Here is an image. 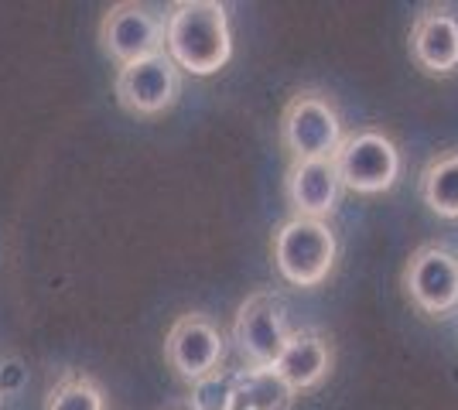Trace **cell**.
<instances>
[{
    "label": "cell",
    "mask_w": 458,
    "mask_h": 410,
    "mask_svg": "<svg viewBox=\"0 0 458 410\" xmlns=\"http://www.w3.org/2000/svg\"><path fill=\"white\" fill-rule=\"evenodd\" d=\"M165 52L182 72L216 76L233 59L229 11L219 0H178L165 14Z\"/></svg>",
    "instance_id": "6da1fadb"
},
{
    "label": "cell",
    "mask_w": 458,
    "mask_h": 410,
    "mask_svg": "<svg viewBox=\"0 0 458 410\" xmlns=\"http://www.w3.org/2000/svg\"><path fill=\"white\" fill-rule=\"evenodd\" d=\"M339 239L322 219L291 215L274 233V267L291 288H318L335 267Z\"/></svg>",
    "instance_id": "7a4b0ae2"
},
{
    "label": "cell",
    "mask_w": 458,
    "mask_h": 410,
    "mask_svg": "<svg viewBox=\"0 0 458 410\" xmlns=\"http://www.w3.org/2000/svg\"><path fill=\"white\" fill-rule=\"evenodd\" d=\"M343 113L322 89H298L281 113V144L291 161L335 157L343 147Z\"/></svg>",
    "instance_id": "3957f363"
},
{
    "label": "cell",
    "mask_w": 458,
    "mask_h": 410,
    "mask_svg": "<svg viewBox=\"0 0 458 410\" xmlns=\"http://www.w3.org/2000/svg\"><path fill=\"white\" fill-rule=\"evenodd\" d=\"M332 161L343 188L356 196H383L401 178V147L380 127H360L345 134L343 147Z\"/></svg>",
    "instance_id": "277c9868"
},
{
    "label": "cell",
    "mask_w": 458,
    "mask_h": 410,
    "mask_svg": "<svg viewBox=\"0 0 458 410\" xmlns=\"http://www.w3.org/2000/svg\"><path fill=\"white\" fill-rule=\"evenodd\" d=\"M291 325H287L284 301L274 291H257L236 308L233 318V342L240 356L253 370H274L284 346L291 342Z\"/></svg>",
    "instance_id": "5b68a950"
},
{
    "label": "cell",
    "mask_w": 458,
    "mask_h": 410,
    "mask_svg": "<svg viewBox=\"0 0 458 410\" xmlns=\"http://www.w3.org/2000/svg\"><path fill=\"white\" fill-rule=\"evenodd\" d=\"M116 103L134 117H161L182 96V69L168 52H157L148 59L127 62L116 69L114 79Z\"/></svg>",
    "instance_id": "8992f818"
},
{
    "label": "cell",
    "mask_w": 458,
    "mask_h": 410,
    "mask_svg": "<svg viewBox=\"0 0 458 410\" xmlns=\"http://www.w3.org/2000/svg\"><path fill=\"white\" fill-rule=\"evenodd\" d=\"M401 280L418 312L445 318L458 308V256L441 243H424L407 256Z\"/></svg>",
    "instance_id": "52a82bcc"
},
{
    "label": "cell",
    "mask_w": 458,
    "mask_h": 410,
    "mask_svg": "<svg viewBox=\"0 0 458 410\" xmlns=\"http://www.w3.org/2000/svg\"><path fill=\"white\" fill-rule=\"evenodd\" d=\"M165 359L182 383H195L223 366L226 359V339L209 314L189 312L174 318L165 335Z\"/></svg>",
    "instance_id": "ba28073f"
},
{
    "label": "cell",
    "mask_w": 458,
    "mask_h": 410,
    "mask_svg": "<svg viewBox=\"0 0 458 410\" xmlns=\"http://www.w3.org/2000/svg\"><path fill=\"white\" fill-rule=\"evenodd\" d=\"M99 48L116 65L157 55L165 52V18L154 14L148 4L120 0L114 7H106V14L99 21Z\"/></svg>",
    "instance_id": "9c48e42d"
},
{
    "label": "cell",
    "mask_w": 458,
    "mask_h": 410,
    "mask_svg": "<svg viewBox=\"0 0 458 410\" xmlns=\"http://www.w3.org/2000/svg\"><path fill=\"white\" fill-rule=\"evenodd\" d=\"M339 192H343V181H339L332 157L291 161V168L284 175V196L294 215L328 222V215L335 213V205H339Z\"/></svg>",
    "instance_id": "30bf717a"
},
{
    "label": "cell",
    "mask_w": 458,
    "mask_h": 410,
    "mask_svg": "<svg viewBox=\"0 0 458 410\" xmlns=\"http://www.w3.org/2000/svg\"><path fill=\"white\" fill-rule=\"evenodd\" d=\"M411 59L428 76L458 72V18L448 7H420L411 24Z\"/></svg>",
    "instance_id": "8fae6325"
},
{
    "label": "cell",
    "mask_w": 458,
    "mask_h": 410,
    "mask_svg": "<svg viewBox=\"0 0 458 410\" xmlns=\"http://www.w3.org/2000/svg\"><path fill=\"white\" fill-rule=\"evenodd\" d=\"M335 366V349L332 339L315 329H301L291 335V342L284 346L281 359L274 363V372L284 380L294 393L318 390L325 380L332 376Z\"/></svg>",
    "instance_id": "7c38bea8"
},
{
    "label": "cell",
    "mask_w": 458,
    "mask_h": 410,
    "mask_svg": "<svg viewBox=\"0 0 458 410\" xmlns=\"http://www.w3.org/2000/svg\"><path fill=\"white\" fill-rule=\"evenodd\" d=\"M236 410H291L298 393L274 370H236Z\"/></svg>",
    "instance_id": "4fadbf2b"
},
{
    "label": "cell",
    "mask_w": 458,
    "mask_h": 410,
    "mask_svg": "<svg viewBox=\"0 0 458 410\" xmlns=\"http://www.w3.org/2000/svg\"><path fill=\"white\" fill-rule=\"evenodd\" d=\"M420 202L441 219H458V151H441L424 164Z\"/></svg>",
    "instance_id": "5bb4252c"
},
{
    "label": "cell",
    "mask_w": 458,
    "mask_h": 410,
    "mask_svg": "<svg viewBox=\"0 0 458 410\" xmlns=\"http://www.w3.org/2000/svg\"><path fill=\"white\" fill-rule=\"evenodd\" d=\"M45 410H106V393L89 372H62L45 397Z\"/></svg>",
    "instance_id": "9a60e30c"
},
{
    "label": "cell",
    "mask_w": 458,
    "mask_h": 410,
    "mask_svg": "<svg viewBox=\"0 0 458 410\" xmlns=\"http://www.w3.org/2000/svg\"><path fill=\"white\" fill-rule=\"evenodd\" d=\"M189 410H236V380L229 370H216L189 387Z\"/></svg>",
    "instance_id": "2e32d148"
}]
</instances>
